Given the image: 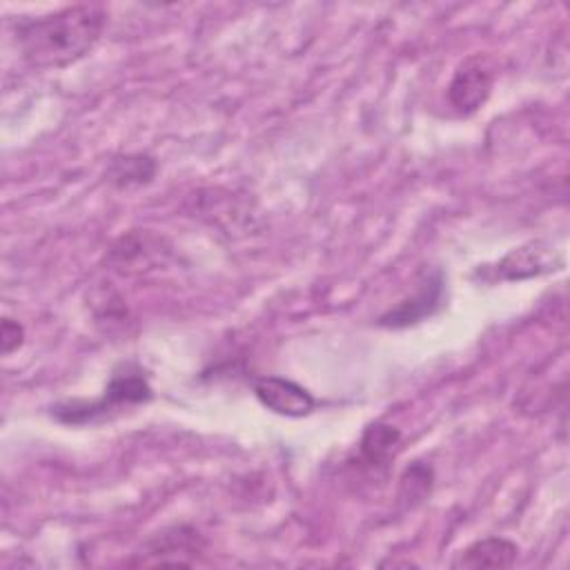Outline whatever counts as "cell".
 Here are the masks:
<instances>
[{
  "label": "cell",
  "mask_w": 570,
  "mask_h": 570,
  "mask_svg": "<svg viewBox=\"0 0 570 570\" xmlns=\"http://www.w3.org/2000/svg\"><path fill=\"white\" fill-rule=\"evenodd\" d=\"M107 24L102 4H73L13 22V40L33 69H60L87 56Z\"/></svg>",
  "instance_id": "obj_1"
},
{
  "label": "cell",
  "mask_w": 570,
  "mask_h": 570,
  "mask_svg": "<svg viewBox=\"0 0 570 570\" xmlns=\"http://www.w3.org/2000/svg\"><path fill=\"white\" fill-rule=\"evenodd\" d=\"M154 396L151 385L147 374L131 363H125L114 370L102 396L85 401V399H73V401H62L51 405V416L65 425H85V423H96L111 412H118L120 407L147 403Z\"/></svg>",
  "instance_id": "obj_2"
},
{
  "label": "cell",
  "mask_w": 570,
  "mask_h": 570,
  "mask_svg": "<svg viewBox=\"0 0 570 570\" xmlns=\"http://www.w3.org/2000/svg\"><path fill=\"white\" fill-rule=\"evenodd\" d=\"M443 272L441 269H430L425 272L412 296L401 298L394 307H390L385 314L376 318V325L390 327V330H401L421 323L425 316H432L443 301Z\"/></svg>",
  "instance_id": "obj_3"
},
{
  "label": "cell",
  "mask_w": 570,
  "mask_h": 570,
  "mask_svg": "<svg viewBox=\"0 0 570 570\" xmlns=\"http://www.w3.org/2000/svg\"><path fill=\"white\" fill-rule=\"evenodd\" d=\"M492 69L481 60V56H472L456 67L448 85V100L461 116H470L485 105L492 94Z\"/></svg>",
  "instance_id": "obj_4"
},
{
  "label": "cell",
  "mask_w": 570,
  "mask_h": 570,
  "mask_svg": "<svg viewBox=\"0 0 570 570\" xmlns=\"http://www.w3.org/2000/svg\"><path fill=\"white\" fill-rule=\"evenodd\" d=\"M254 396L263 407L287 419H301L316 410V399L309 390L285 376H261L254 381Z\"/></svg>",
  "instance_id": "obj_5"
},
{
  "label": "cell",
  "mask_w": 570,
  "mask_h": 570,
  "mask_svg": "<svg viewBox=\"0 0 570 570\" xmlns=\"http://www.w3.org/2000/svg\"><path fill=\"white\" fill-rule=\"evenodd\" d=\"M554 265H561V258H557L554 247H550L543 240H532V243L510 249L494 265V278L521 281V278H530V276H539L550 269H557Z\"/></svg>",
  "instance_id": "obj_6"
},
{
  "label": "cell",
  "mask_w": 570,
  "mask_h": 570,
  "mask_svg": "<svg viewBox=\"0 0 570 570\" xmlns=\"http://www.w3.org/2000/svg\"><path fill=\"white\" fill-rule=\"evenodd\" d=\"M519 557V546L505 537H485L465 546L452 561L459 570H481V568H512Z\"/></svg>",
  "instance_id": "obj_7"
},
{
  "label": "cell",
  "mask_w": 570,
  "mask_h": 570,
  "mask_svg": "<svg viewBox=\"0 0 570 570\" xmlns=\"http://www.w3.org/2000/svg\"><path fill=\"white\" fill-rule=\"evenodd\" d=\"M399 448H401V430L390 423L374 421L361 434L358 456L370 468H385L396 456Z\"/></svg>",
  "instance_id": "obj_8"
},
{
  "label": "cell",
  "mask_w": 570,
  "mask_h": 570,
  "mask_svg": "<svg viewBox=\"0 0 570 570\" xmlns=\"http://www.w3.org/2000/svg\"><path fill=\"white\" fill-rule=\"evenodd\" d=\"M156 176V160L147 154L116 156L107 169V180L118 189H129L149 183Z\"/></svg>",
  "instance_id": "obj_9"
},
{
  "label": "cell",
  "mask_w": 570,
  "mask_h": 570,
  "mask_svg": "<svg viewBox=\"0 0 570 570\" xmlns=\"http://www.w3.org/2000/svg\"><path fill=\"white\" fill-rule=\"evenodd\" d=\"M430 488H432V468L421 461H414L401 474V499L410 501V505L423 501L430 494Z\"/></svg>",
  "instance_id": "obj_10"
},
{
  "label": "cell",
  "mask_w": 570,
  "mask_h": 570,
  "mask_svg": "<svg viewBox=\"0 0 570 570\" xmlns=\"http://www.w3.org/2000/svg\"><path fill=\"white\" fill-rule=\"evenodd\" d=\"M22 343H24V327H22L18 321H13V318L4 316V318H2V327H0V345H2V354H11V352H16Z\"/></svg>",
  "instance_id": "obj_11"
}]
</instances>
